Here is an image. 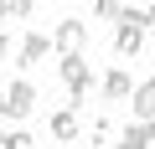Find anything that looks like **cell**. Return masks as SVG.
I'll return each mask as SVG.
<instances>
[{
    "mask_svg": "<svg viewBox=\"0 0 155 149\" xmlns=\"http://www.w3.org/2000/svg\"><path fill=\"white\" fill-rule=\"evenodd\" d=\"M5 93V103H0V118H31V108H36V88L21 77V82H11V88H0Z\"/></svg>",
    "mask_w": 155,
    "mask_h": 149,
    "instance_id": "7a4b0ae2",
    "label": "cell"
},
{
    "mask_svg": "<svg viewBox=\"0 0 155 149\" xmlns=\"http://www.w3.org/2000/svg\"><path fill=\"white\" fill-rule=\"evenodd\" d=\"M0 62H11V36L0 31Z\"/></svg>",
    "mask_w": 155,
    "mask_h": 149,
    "instance_id": "7c38bea8",
    "label": "cell"
},
{
    "mask_svg": "<svg viewBox=\"0 0 155 149\" xmlns=\"http://www.w3.org/2000/svg\"><path fill=\"white\" fill-rule=\"evenodd\" d=\"M52 139H62V144L83 139V123H78V108H57V113H52Z\"/></svg>",
    "mask_w": 155,
    "mask_h": 149,
    "instance_id": "8992f818",
    "label": "cell"
},
{
    "mask_svg": "<svg viewBox=\"0 0 155 149\" xmlns=\"http://www.w3.org/2000/svg\"><path fill=\"white\" fill-rule=\"evenodd\" d=\"M0 21H5V5H0Z\"/></svg>",
    "mask_w": 155,
    "mask_h": 149,
    "instance_id": "4fadbf2b",
    "label": "cell"
},
{
    "mask_svg": "<svg viewBox=\"0 0 155 149\" xmlns=\"http://www.w3.org/2000/svg\"><path fill=\"white\" fill-rule=\"evenodd\" d=\"M16 57H21V67H36L41 57H52V41H47L41 31H31V36H21V51H16Z\"/></svg>",
    "mask_w": 155,
    "mask_h": 149,
    "instance_id": "52a82bcc",
    "label": "cell"
},
{
    "mask_svg": "<svg viewBox=\"0 0 155 149\" xmlns=\"http://www.w3.org/2000/svg\"><path fill=\"white\" fill-rule=\"evenodd\" d=\"M145 36H150V31L119 21V31H114V51H119V57H140V51H145Z\"/></svg>",
    "mask_w": 155,
    "mask_h": 149,
    "instance_id": "277c9868",
    "label": "cell"
},
{
    "mask_svg": "<svg viewBox=\"0 0 155 149\" xmlns=\"http://www.w3.org/2000/svg\"><path fill=\"white\" fill-rule=\"evenodd\" d=\"M129 98H134V118H129V123H150V113H155V82L145 77V82H140Z\"/></svg>",
    "mask_w": 155,
    "mask_h": 149,
    "instance_id": "ba28073f",
    "label": "cell"
},
{
    "mask_svg": "<svg viewBox=\"0 0 155 149\" xmlns=\"http://www.w3.org/2000/svg\"><path fill=\"white\" fill-rule=\"evenodd\" d=\"M62 82H67V108H78L88 98V88H93V67H88V57H62Z\"/></svg>",
    "mask_w": 155,
    "mask_h": 149,
    "instance_id": "6da1fadb",
    "label": "cell"
},
{
    "mask_svg": "<svg viewBox=\"0 0 155 149\" xmlns=\"http://www.w3.org/2000/svg\"><path fill=\"white\" fill-rule=\"evenodd\" d=\"M0 149H5V134H0Z\"/></svg>",
    "mask_w": 155,
    "mask_h": 149,
    "instance_id": "5bb4252c",
    "label": "cell"
},
{
    "mask_svg": "<svg viewBox=\"0 0 155 149\" xmlns=\"http://www.w3.org/2000/svg\"><path fill=\"white\" fill-rule=\"evenodd\" d=\"M0 103H5V93H0Z\"/></svg>",
    "mask_w": 155,
    "mask_h": 149,
    "instance_id": "9a60e30c",
    "label": "cell"
},
{
    "mask_svg": "<svg viewBox=\"0 0 155 149\" xmlns=\"http://www.w3.org/2000/svg\"><path fill=\"white\" fill-rule=\"evenodd\" d=\"M31 11H36V5H31V0H16V5H5V21H11V16H16V21H26Z\"/></svg>",
    "mask_w": 155,
    "mask_h": 149,
    "instance_id": "30bf717a",
    "label": "cell"
},
{
    "mask_svg": "<svg viewBox=\"0 0 155 149\" xmlns=\"http://www.w3.org/2000/svg\"><path fill=\"white\" fill-rule=\"evenodd\" d=\"M5 149H31V134H26V129H16V134H5Z\"/></svg>",
    "mask_w": 155,
    "mask_h": 149,
    "instance_id": "8fae6325",
    "label": "cell"
},
{
    "mask_svg": "<svg viewBox=\"0 0 155 149\" xmlns=\"http://www.w3.org/2000/svg\"><path fill=\"white\" fill-rule=\"evenodd\" d=\"M62 57H83V46H88V26L83 21H57V31L47 36Z\"/></svg>",
    "mask_w": 155,
    "mask_h": 149,
    "instance_id": "3957f363",
    "label": "cell"
},
{
    "mask_svg": "<svg viewBox=\"0 0 155 149\" xmlns=\"http://www.w3.org/2000/svg\"><path fill=\"white\" fill-rule=\"evenodd\" d=\"M98 88H104V98H109V103H124V98L134 93V77H129L124 67H114V72H104V82H98Z\"/></svg>",
    "mask_w": 155,
    "mask_h": 149,
    "instance_id": "5b68a950",
    "label": "cell"
},
{
    "mask_svg": "<svg viewBox=\"0 0 155 149\" xmlns=\"http://www.w3.org/2000/svg\"><path fill=\"white\" fill-rule=\"evenodd\" d=\"M150 144H155L150 123H124L119 129V149H150Z\"/></svg>",
    "mask_w": 155,
    "mask_h": 149,
    "instance_id": "9c48e42d",
    "label": "cell"
}]
</instances>
